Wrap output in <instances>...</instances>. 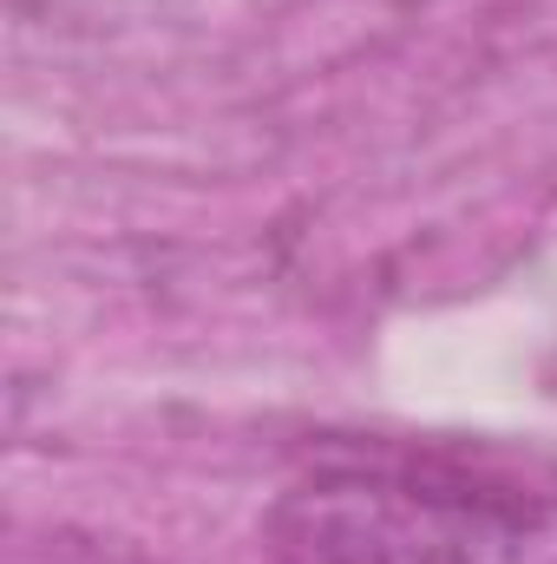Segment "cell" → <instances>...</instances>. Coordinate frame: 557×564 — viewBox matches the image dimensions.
I'll return each instance as SVG.
<instances>
[{
	"mask_svg": "<svg viewBox=\"0 0 557 564\" xmlns=\"http://www.w3.org/2000/svg\"><path fill=\"white\" fill-rule=\"evenodd\" d=\"M276 564H557V492L446 459H328L263 512Z\"/></svg>",
	"mask_w": 557,
	"mask_h": 564,
	"instance_id": "1",
	"label": "cell"
}]
</instances>
